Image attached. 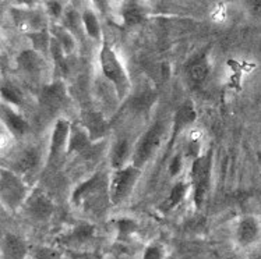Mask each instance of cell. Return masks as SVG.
<instances>
[{
    "label": "cell",
    "mask_w": 261,
    "mask_h": 259,
    "mask_svg": "<svg viewBox=\"0 0 261 259\" xmlns=\"http://www.w3.org/2000/svg\"><path fill=\"white\" fill-rule=\"evenodd\" d=\"M67 101L66 87L62 82H54V84L45 85L39 95V103L46 111H58L62 109Z\"/></svg>",
    "instance_id": "52a82bcc"
},
{
    "label": "cell",
    "mask_w": 261,
    "mask_h": 259,
    "mask_svg": "<svg viewBox=\"0 0 261 259\" xmlns=\"http://www.w3.org/2000/svg\"><path fill=\"white\" fill-rule=\"evenodd\" d=\"M39 163V154L35 148H28L25 151H22L21 155L17 158L14 162L17 173H30L35 169Z\"/></svg>",
    "instance_id": "ac0fdd59"
},
{
    "label": "cell",
    "mask_w": 261,
    "mask_h": 259,
    "mask_svg": "<svg viewBox=\"0 0 261 259\" xmlns=\"http://www.w3.org/2000/svg\"><path fill=\"white\" fill-rule=\"evenodd\" d=\"M140 173L141 170L136 166H127L113 173L112 180L109 184V191H108L109 199L112 201V204L117 205L130 195V192L133 191L134 185L139 180Z\"/></svg>",
    "instance_id": "3957f363"
},
{
    "label": "cell",
    "mask_w": 261,
    "mask_h": 259,
    "mask_svg": "<svg viewBox=\"0 0 261 259\" xmlns=\"http://www.w3.org/2000/svg\"><path fill=\"white\" fill-rule=\"evenodd\" d=\"M162 134H164V127H162L161 123H155L154 126H151L148 128V131L145 132L144 137L140 139L137 149L134 152L133 166L141 169L148 162L151 156L156 151V148L160 147Z\"/></svg>",
    "instance_id": "277c9868"
},
{
    "label": "cell",
    "mask_w": 261,
    "mask_h": 259,
    "mask_svg": "<svg viewBox=\"0 0 261 259\" xmlns=\"http://www.w3.org/2000/svg\"><path fill=\"white\" fill-rule=\"evenodd\" d=\"M81 18H83V25H84V30L88 37H91L92 39H98L101 37V25H99V21H98L94 11L86 10L83 13Z\"/></svg>",
    "instance_id": "7402d4cb"
},
{
    "label": "cell",
    "mask_w": 261,
    "mask_h": 259,
    "mask_svg": "<svg viewBox=\"0 0 261 259\" xmlns=\"http://www.w3.org/2000/svg\"><path fill=\"white\" fill-rule=\"evenodd\" d=\"M54 35L55 39L62 45L64 53L73 52V49H74V39H73V35L67 30H64L63 26H55Z\"/></svg>",
    "instance_id": "cb8c5ba5"
},
{
    "label": "cell",
    "mask_w": 261,
    "mask_h": 259,
    "mask_svg": "<svg viewBox=\"0 0 261 259\" xmlns=\"http://www.w3.org/2000/svg\"><path fill=\"white\" fill-rule=\"evenodd\" d=\"M117 232L122 237H127V236H132L133 233H136L137 230V223L132 220V219H127V217H123V219H119L116 222Z\"/></svg>",
    "instance_id": "d4e9b609"
},
{
    "label": "cell",
    "mask_w": 261,
    "mask_h": 259,
    "mask_svg": "<svg viewBox=\"0 0 261 259\" xmlns=\"http://www.w3.org/2000/svg\"><path fill=\"white\" fill-rule=\"evenodd\" d=\"M246 6H247V10L250 11L253 16H261V0H250L246 3Z\"/></svg>",
    "instance_id": "d6a6232c"
},
{
    "label": "cell",
    "mask_w": 261,
    "mask_h": 259,
    "mask_svg": "<svg viewBox=\"0 0 261 259\" xmlns=\"http://www.w3.org/2000/svg\"><path fill=\"white\" fill-rule=\"evenodd\" d=\"M257 160H258V164H260V167H261V152L257 154Z\"/></svg>",
    "instance_id": "e575fe53"
},
{
    "label": "cell",
    "mask_w": 261,
    "mask_h": 259,
    "mask_svg": "<svg viewBox=\"0 0 261 259\" xmlns=\"http://www.w3.org/2000/svg\"><path fill=\"white\" fill-rule=\"evenodd\" d=\"M211 167H213L211 151L193 160L192 170H190V180H192L193 190H194V204L197 208L203 205L204 196L207 194L208 187H210Z\"/></svg>",
    "instance_id": "7a4b0ae2"
},
{
    "label": "cell",
    "mask_w": 261,
    "mask_h": 259,
    "mask_svg": "<svg viewBox=\"0 0 261 259\" xmlns=\"http://www.w3.org/2000/svg\"><path fill=\"white\" fill-rule=\"evenodd\" d=\"M181 164H183V162H181V156L180 155H176L175 158L172 159L171 164H169V173H171L172 176L179 175L181 170Z\"/></svg>",
    "instance_id": "1f68e13d"
},
{
    "label": "cell",
    "mask_w": 261,
    "mask_h": 259,
    "mask_svg": "<svg viewBox=\"0 0 261 259\" xmlns=\"http://www.w3.org/2000/svg\"><path fill=\"white\" fill-rule=\"evenodd\" d=\"M123 21L126 25H139L144 21V11L136 2H127L124 3L122 10Z\"/></svg>",
    "instance_id": "ffe728a7"
},
{
    "label": "cell",
    "mask_w": 261,
    "mask_h": 259,
    "mask_svg": "<svg viewBox=\"0 0 261 259\" xmlns=\"http://www.w3.org/2000/svg\"><path fill=\"white\" fill-rule=\"evenodd\" d=\"M25 195L27 190L20 176L10 170H2V198L6 205L11 209H17L25 199Z\"/></svg>",
    "instance_id": "5b68a950"
},
{
    "label": "cell",
    "mask_w": 261,
    "mask_h": 259,
    "mask_svg": "<svg viewBox=\"0 0 261 259\" xmlns=\"http://www.w3.org/2000/svg\"><path fill=\"white\" fill-rule=\"evenodd\" d=\"M91 141L88 132L83 126L79 124H73L71 130H70V138L69 145H67V152L69 154H83L87 149L90 148Z\"/></svg>",
    "instance_id": "5bb4252c"
},
{
    "label": "cell",
    "mask_w": 261,
    "mask_h": 259,
    "mask_svg": "<svg viewBox=\"0 0 261 259\" xmlns=\"http://www.w3.org/2000/svg\"><path fill=\"white\" fill-rule=\"evenodd\" d=\"M187 190H189V185L186 183H176L173 187H172L171 192H169V196L166 198L165 202L160 207V209L162 212H169L172 211L173 208H176L181 201L183 198L186 196Z\"/></svg>",
    "instance_id": "d6986e66"
},
{
    "label": "cell",
    "mask_w": 261,
    "mask_h": 259,
    "mask_svg": "<svg viewBox=\"0 0 261 259\" xmlns=\"http://www.w3.org/2000/svg\"><path fill=\"white\" fill-rule=\"evenodd\" d=\"M152 102H155V94L152 92H144L137 98H134L133 106L136 107V110L144 111L149 109V106L152 105Z\"/></svg>",
    "instance_id": "484cf974"
},
{
    "label": "cell",
    "mask_w": 261,
    "mask_h": 259,
    "mask_svg": "<svg viewBox=\"0 0 261 259\" xmlns=\"http://www.w3.org/2000/svg\"><path fill=\"white\" fill-rule=\"evenodd\" d=\"M94 233H95V228H94L92 224H90V223H80L79 226H75L74 230L64 240L70 244H84L94 237Z\"/></svg>",
    "instance_id": "44dd1931"
},
{
    "label": "cell",
    "mask_w": 261,
    "mask_h": 259,
    "mask_svg": "<svg viewBox=\"0 0 261 259\" xmlns=\"http://www.w3.org/2000/svg\"><path fill=\"white\" fill-rule=\"evenodd\" d=\"M208 73H210V60H208L207 53L204 52L189 64L187 74L193 84L200 85L207 79Z\"/></svg>",
    "instance_id": "9a60e30c"
},
{
    "label": "cell",
    "mask_w": 261,
    "mask_h": 259,
    "mask_svg": "<svg viewBox=\"0 0 261 259\" xmlns=\"http://www.w3.org/2000/svg\"><path fill=\"white\" fill-rule=\"evenodd\" d=\"M2 117H3V123L7 126V128L16 135H24L30 130V126L25 122V119L20 114H17L16 111H13L11 109L3 107Z\"/></svg>",
    "instance_id": "2e32d148"
},
{
    "label": "cell",
    "mask_w": 261,
    "mask_h": 259,
    "mask_svg": "<svg viewBox=\"0 0 261 259\" xmlns=\"http://www.w3.org/2000/svg\"><path fill=\"white\" fill-rule=\"evenodd\" d=\"M66 21H67V26H69L70 30H73V31H80V26H79V24L80 22H83V18H80L79 17V14H77V11L74 10H69L67 13H66Z\"/></svg>",
    "instance_id": "f1b7e54d"
},
{
    "label": "cell",
    "mask_w": 261,
    "mask_h": 259,
    "mask_svg": "<svg viewBox=\"0 0 261 259\" xmlns=\"http://www.w3.org/2000/svg\"><path fill=\"white\" fill-rule=\"evenodd\" d=\"M35 258L37 259H62L60 254L56 249L52 248H38L35 251Z\"/></svg>",
    "instance_id": "f546056e"
},
{
    "label": "cell",
    "mask_w": 261,
    "mask_h": 259,
    "mask_svg": "<svg viewBox=\"0 0 261 259\" xmlns=\"http://www.w3.org/2000/svg\"><path fill=\"white\" fill-rule=\"evenodd\" d=\"M2 96L9 103H14V105H20L21 103V96L17 92L16 88H13L11 85H3V88H2Z\"/></svg>",
    "instance_id": "4316f807"
},
{
    "label": "cell",
    "mask_w": 261,
    "mask_h": 259,
    "mask_svg": "<svg viewBox=\"0 0 261 259\" xmlns=\"http://www.w3.org/2000/svg\"><path fill=\"white\" fill-rule=\"evenodd\" d=\"M128 158V142L126 139H122L115 145L112 151V156H111V163H112L113 169H123V164L126 163Z\"/></svg>",
    "instance_id": "603a6c76"
},
{
    "label": "cell",
    "mask_w": 261,
    "mask_h": 259,
    "mask_svg": "<svg viewBox=\"0 0 261 259\" xmlns=\"http://www.w3.org/2000/svg\"><path fill=\"white\" fill-rule=\"evenodd\" d=\"M46 7H48L50 16L59 17L62 16V13H63V7H62L60 2H46Z\"/></svg>",
    "instance_id": "4dcf8cb0"
},
{
    "label": "cell",
    "mask_w": 261,
    "mask_h": 259,
    "mask_svg": "<svg viewBox=\"0 0 261 259\" xmlns=\"http://www.w3.org/2000/svg\"><path fill=\"white\" fill-rule=\"evenodd\" d=\"M99 63H101L103 75L115 85L117 98L124 99L130 91V79H128L126 70L123 67L122 62L117 57L116 52L107 41H103L102 43L101 52H99Z\"/></svg>",
    "instance_id": "6da1fadb"
},
{
    "label": "cell",
    "mask_w": 261,
    "mask_h": 259,
    "mask_svg": "<svg viewBox=\"0 0 261 259\" xmlns=\"http://www.w3.org/2000/svg\"><path fill=\"white\" fill-rule=\"evenodd\" d=\"M5 254L9 259H24L27 255V245L21 238L14 234H7L3 243Z\"/></svg>",
    "instance_id": "e0dca14e"
},
{
    "label": "cell",
    "mask_w": 261,
    "mask_h": 259,
    "mask_svg": "<svg viewBox=\"0 0 261 259\" xmlns=\"http://www.w3.org/2000/svg\"><path fill=\"white\" fill-rule=\"evenodd\" d=\"M54 202L43 191H34L27 199V211L37 220H46L54 213Z\"/></svg>",
    "instance_id": "30bf717a"
},
{
    "label": "cell",
    "mask_w": 261,
    "mask_h": 259,
    "mask_svg": "<svg viewBox=\"0 0 261 259\" xmlns=\"http://www.w3.org/2000/svg\"><path fill=\"white\" fill-rule=\"evenodd\" d=\"M71 259H98L95 255L88 254V252H74L71 254Z\"/></svg>",
    "instance_id": "836d02e7"
},
{
    "label": "cell",
    "mask_w": 261,
    "mask_h": 259,
    "mask_svg": "<svg viewBox=\"0 0 261 259\" xmlns=\"http://www.w3.org/2000/svg\"><path fill=\"white\" fill-rule=\"evenodd\" d=\"M197 117V113H196V109H194V105H193L192 101H186L185 103H181L180 107L176 111L175 117H173V127H172V134L171 139H169V147L168 149L171 151L173 143H175V139L177 138V135L180 134L186 127H189L190 124L194 123Z\"/></svg>",
    "instance_id": "9c48e42d"
},
{
    "label": "cell",
    "mask_w": 261,
    "mask_h": 259,
    "mask_svg": "<svg viewBox=\"0 0 261 259\" xmlns=\"http://www.w3.org/2000/svg\"><path fill=\"white\" fill-rule=\"evenodd\" d=\"M105 191V179L102 175H95L90 180L80 184L73 192V202L77 207L80 205H95V198H99Z\"/></svg>",
    "instance_id": "8992f818"
},
{
    "label": "cell",
    "mask_w": 261,
    "mask_h": 259,
    "mask_svg": "<svg viewBox=\"0 0 261 259\" xmlns=\"http://www.w3.org/2000/svg\"><path fill=\"white\" fill-rule=\"evenodd\" d=\"M143 259H164V249L161 248L160 245H156V244L148 245L145 248Z\"/></svg>",
    "instance_id": "83f0119b"
},
{
    "label": "cell",
    "mask_w": 261,
    "mask_h": 259,
    "mask_svg": "<svg viewBox=\"0 0 261 259\" xmlns=\"http://www.w3.org/2000/svg\"><path fill=\"white\" fill-rule=\"evenodd\" d=\"M70 130H71V126L66 119H59L56 122L54 131H52V137H50V148H49L50 160L56 158L66 145H69Z\"/></svg>",
    "instance_id": "8fae6325"
},
{
    "label": "cell",
    "mask_w": 261,
    "mask_h": 259,
    "mask_svg": "<svg viewBox=\"0 0 261 259\" xmlns=\"http://www.w3.org/2000/svg\"><path fill=\"white\" fill-rule=\"evenodd\" d=\"M261 233V226L258 219L254 216L242 217L236 226V241L242 247H249L258 240Z\"/></svg>",
    "instance_id": "ba28073f"
},
{
    "label": "cell",
    "mask_w": 261,
    "mask_h": 259,
    "mask_svg": "<svg viewBox=\"0 0 261 259\" xmlns=\"http://www.w3.org/2000/svg\"><path fill=\"white\" fill-rule=\"evenodd\" d=\"M17 64L24 73L30 75H38L42 71L45 62H43L42 54L37 52L35 49H27V50H22L18 54Z\"/></svg>",
    "instance_id": "4fadbf2b"
},
{
    "label": "cell",
    "mask_w": 261,
    "mask_h": 259,
    "mask_svg": "<svg viewBox=\"0 0 261 259\" xmlns=\"http://www.w3.org/2000/svg\"><path fill=\"white\" fill-rule=\"evenodd\" d=\"M83 127L86 128L91 141H98L108 134L109 126L107 120L103 119L101 113L96 111H88L83 116Z\"/></svg>",
    "instance_id": "7c38bea8"
}]
</instances>
